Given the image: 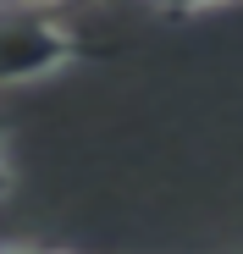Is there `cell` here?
Returning <instances> with one entry per match:
<instances>
[{
    "label": "cell",
    "instance_id": "cell-1",
    "mask_svg": "<svg viewBox=\"0 0 243 254\" xmlns=\"http://www.w3.org/2000/svg\"><path fill=\"white\" fill-rule=\"evenodd\" d=\"M94 45L83 28H72L50 6H17L0 17V89H22V83L61 77L72 61H83Z\"/></svg>",
    "mask_w": 243,
    "mask_h": 254
},
{
    "label": "cell",
    "instance_id": "cell-2",
    "mask_svg": "<svg viewBox=\"0 0 243 254\" xmlns=\"http://www.w3.org/2000/svg\"><path fill=\"white\" fill-rule=\"evenodd\" d=\"M160 17H199V11H216V6H232V0H149Z\"/></svg>",
    "mask_w": 243,
    "mask_h": 254
},
{
    "label": "cell",
    "instance_id": "cell-3",
    "mask_svg": "<svg viewBox=\"0 0 243 254\" xmlns=\"http://www.w3.org/2000/svg\"><path fill=\"white\" fill-rule=\"evenodd\" d=\"M11 183H17V166H11V155H6V138H0V199L11 193Z\"/></svg>",
    "mask_w": 243,
    "mask_h": 254
},
{
    "label": "cell",
    "instance_id": "cell-4",
    "mask_svg": "<svg viewBox=\"0 0 243 254\" xmlns=\"http://www.w3.org/2000/svg\"><path fill=\"white\" fill-rule=\"evenodd\" d=\"M11 6H50V11H66V6H94V0H11Z\"/></svg>",
    "mask_w": 243,
    "mask_h": 254
},
{
    "label": "cell",
    "instance_id": "cell-5",
    "mask_svg": "<svg viewBox=\"0 0 243 254\" xmlns=\"http://www.w3.org/2000/svg\"><path fill=\"white\" fill-rule=\"evenodd\" d=\"M0 138H6V133H0Z\"/></svg>",
    "mask_w": 243,
    "mask_h": 254
}]
</instances>
